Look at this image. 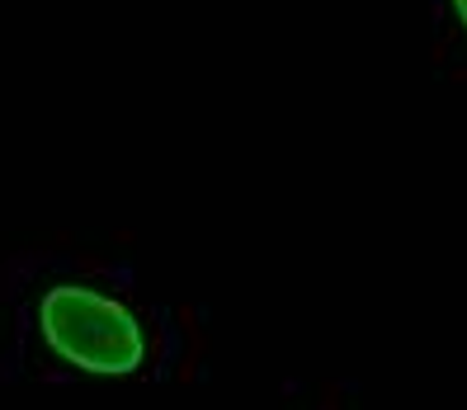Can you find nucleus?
Listing matches in <instances>:
<instances>
[{"label":"nucleus","instance_id":"1","mask_svg":"<svg viewBox=\"0 0 467 410\" xmlns=\"http://www.w3.org/2000/svg\"><path fill=\"white\" fill-rule=\"evenodd\" d=\"M38 325L57 359L95 377H128L147 359V340L137 316L114 297L80 283L52 288L38 307Z\"/></svg>","mask_w":467,"mask_h":410},{"label":"nucleus","instance_id":"2","mask_svg":"<svg viewBox=\"0 0 467 410\" xmlns=\"http://www.w3.org/2000/svg\"><path fill=\"white\" fill-rule=\"evenodd\" d=\"M453 10H458V19L467 24V0H453Z\"/></svg>","mask_w":467,"mask_h":410}]
</instances>
